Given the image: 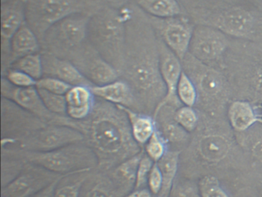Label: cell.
I'll list each match as a JSON object with an SVG mask.
<instances>
[{
	"instance_id": "1",
	"label": "cell",
	"mask_w": 262,
	"mask_h": 197,
	"mask_svg": "<svg viewBox=\"0 0 262 197\" xmlns=\"http://www.w3.org/2000/svg\"><path fill=\"white\" fill-rule=\"evenodd\" d=\"M128 9L125 54L119 78L131 87L138 112L155 111L166 95L160 70L159 38L149 16L134 1L128 4Z\"/></svg>"
},
{
	"instance_id": "2",
	"label": "cell",
	"mask_w": 262,
	"mask_h": 197,
	"mask_svg": "<svg viewBox=\"0 0 262 197\" xmlns=\"http://www.w3.org/2000/svg\"><path fill=\"white\" fill-rule=\"evenodd\" d=\"M81 124L85 143L94 151L101 169H113L142 150L133 138L126 113L117 105L96 97L91 114Z\"/></svg>"
},
{
	"instance_id": "3",
	"label": "cell",
	"mask_w": 262,
	"mask_h": 197,
	"mask_svg": "<svg viewBox=\"0 0 262 197\" xmlns=\"http://www.w3.org/2000/svg\"><path fill=\"white\" fill-rule=\"evenodd\" d=\"M128 4L122 8L103 6L99 9L90 18L87 33L89 43L119 73L125 54Z\"/></svg>"
},
{
	"instance_id": "4",
	"label": "cell",
	"mask_w": 262,
	"mask_h": 197,
	"mask_svg": "<svg viewBox=\"0 0 262 197\" xmlns=\"http://www.w3.org/2000/svg\"><path fill=\"white\" fill-rule=\"evenodd\" d=\"M10 156L44 168L59 175H72L89 172L98 166L96 153L83 143L70 145L47 152H35L24 149H6Z\"/></svg>"
},
{
	"instance_id": "5",
	"label": "cell",
	"mask_w": 262,
	"mask_h": 197,
	"mask_svg": "<svg viewBox=\"0 0 262 197\" xmlns=\"http://www.w3.org/2000/svg\"><path fill=\"white\" fill-rule=\"evenodd\" d=\"M26 22L42 41L55 23L78 12L93 15L101 9L95 0H25Z\"/></svg>"
},
{
	"instance_id": "6",
	"label": "cell",
	"mask_w": 262,
	"mask_h": 197,
	"mask_svg": "<svg viewBox=\"0 0 262 197\" xmlns=\"http://www.w3.org/2000/svg\"><path fill=\"white\" fill-rule=\"evenodd\" d=\"M91 16L90 14L78 12L55 23L40 42L41 52L67 60L75 49L86 41Z\"/></svg>"
},
{
	"instance_id": "7",
	"label": "cell",
	"mask_w": 262,
	"mask_h": 197,
	"mask_svg": "<svg viewBox=\"0 0 262 197\" xmlns=\"http://www.w3.org/2000/svg\"><path fill=\"white\" fill-rule=\"evenodd\" d=\"M85 141V135L79 129L62 125L45 123L23 136L20 149L47 152Z\"/></svg>"
},
{
	"instance_id": "8",
	"label": "cell",
	"mask_w": 262,
	"mask_h": 197,
	"mask_svg": "<svg viewBox=\"0 0 262 197\" xmlns=\"http://www.w3.org/2000/svg\"><path fill=\"white\" fill-rule=\"evenodd\" d=\"M1 95L3 98L13 102L47 124L62 125L75 129L76 128V120L67 115H58L52 113L47 109L36 86L17 87L11 84L5 77L2 76Z\"/></svg>"
},
{
	"instance_id": "9",
	"label": "cell",
	"mask_w": 262,
	"mask_h": 197,
	"mask_svg": "<svg viewBox=\"0 0 262 197\" xmlns=\"http://www.w3.org/2000/svg\"><path fill=\"white\" fill-rule=\"evenodd\" d=\"M67 60L94 86H103L119 78L117 69L107 62L88 40L75 49Z\"/></svg>"
},
{
	"instance_id": "10",
	"label": "cell",
	"mask_w": 262,
	"mask_h": 197,
	"mask_svg": "<svg viewBox=\"0 0 262 197\" xmlns=\"http://www.w3.org/2000/svg\"><path fill=\"white\" fill-rule=\"evenodd\" d=\"M149 19L158 37L182 61L189 50L194 29L192 23L182 15L168 18L149 16Z\"/></svg>"
},
{
	"instance_id": "11",
	"label": "cell",
	"mask_w": 262,
	"mask_h": 197,
	"mask_svg": "<svg viewBox=\"0 0 262 197\" xmlns=\"http://www.w3.org/2000/svg\"><path fill=\"white\" fill-rule=\"evenodd\" d=\"M201 22L203 23L202 25L211 26L225 35L237 38L249 37L255 27L254 15L239 6L208 12V15L201 18Z\"/></svg>"
},
{
	"instance_id": "12",
	"label": "cell",
	"mask_w": 262,
	"mask_h": 197,
	"mask_svg": "<svg viewBox=\"0 0 262 197\" xmlns=\"http://www.w3.org/2000/svg\"><path fill=\"white\" fill-rule=\"evenodd\" d=\"M64 175L26 163L22 172L2 189V197H32Z\"/></svg>"
},
{
	"instance_id": "13",
	"label": "cell",
	"mask_w": 262,
	"mask_h": 197,
	"mask_svg": "<svg viewBox=\"0 0 262 197\" xmlns=\"http://www.w3.org/2000/svg\"><path fill=\"white\" fill-rule=\"evenodd\" d=\"M183 71L190 77L197 89L207 98H217L225 91L223 75L207 63L187 54L182 60Z\"/></svg>"
},
{
	"instance_id": "14",
	"label": "cell",
	"mask_w": 262,
	"mask_h": 197,
	"mask_svg": "<svg viewBox=\"0 0 262 197\" xmlns=\"http://www.w3.org/2000/svg\"><path fill=\"white\" fill-rule=\"evenodd\" d=\"M228 46V40L225 33L211 26L199 25L194 27L188 53L208 64L219 60Z\"/></svg>"
},
{
	"instance_id": "15",
	"label": "cell",
	"mask_w": 262,
	"mask_h": 197,
	"mask_svg": "<svg viewBox=\"0 0 262 197\" xmlns=\"http://www.w3.org/2000/svg\"><path fill=\"white\" fill-rule=\"evenodd\" d=\"M159 46L161 74L166 87V95L153 112L155 120L162 108H179L182 103L177 95L178 84L183 72L182 61L159 38Z\"/></svg>"
},
{
	"instance_id": "16",
	"label": "cell",
	"mask_w": 262,
	"mask_h": 197,
	"mask_svg": "<svg viewBox=\"0 0 262 197\" xmlns=\"http://www.w3.org/2000/svg\"><path fill=\"white\" fill-rule=\"evenodd\" d=\"M26 23L25 0H6L1 6L2 72L8 68L12 38Z\"/></svg>"
},
{
	"instance_id": "17",
	"label": "cell",
	"mask_w": 262,
	"mask_h": 197,
	"mask_svg": "<svg viewBox=\"0 0 262 197\" xmlns=\"http://www.w3.org/2000/svg\"><path fill=\"white\" fill-rule=\"evenodd\" d=\"M41 54L43 76L59 78L72 86H94L70 60L47 52H41Z\"/></svg>"
},
{
	"instance_id": "18",
	"label": "cell",
	"mask_w": 262,
	"mask_h": 197,
	"mask_svg": "<svg viewBox=\"0 0 262 197\" xmlns=\"http://www.w3.org/2000/svg\"><path fill=\"white\" fill-rule=\"evenodd\" d=\"M91 90L97 98L137 111V104L133 90L129 85L122 78L103 86H93Z\"/></svg>"
},
{
	"instance_id": "19",
	"label": "cell",
	"mask_w": 262,
	"mask_h": 197,
	"mask_svg": "<svg viewBox=\"0 0 262 197\" xmlns=\"http://www.w3.org/2000/svg\"><path fill=\"white\" fill-rule=\"evenodd\" d=\"M67 116L76 121L85 120L90 116L95 104L96 96L91 87L85 86H73L66 94Z\"/></svg>"
},
{
	"instance_id": "20",
	"label": "cell",
	"mask_w": 262,
	"mask_h": 197,
	"mask_svg": "<svg viewBox=\"0 0 262 197\" xmlns=\"http://www.w3.org/2000/svg\"><path fill=\"white\" fill-rule=\"evenodd\" d=\"M37 52H41L40 41L26 22L12 38L8 68L18 58Z\"/></svg>"
},
{
	"instance_id": "21",
	"label": "cell",
	"mask_w": 262,
	"mask_h": 197,
	"mask_svg": "<svg viewBox=\"0 0 262 197\" xmlns=\"http://www.w3.org/2000/svg\"><path fill=\"white\" fill-rule=\"evenodd\" d=\"M144 153L145 150L142 149L139 153L130 157L114 168L113 181L119 196L126 195L132 192V189H135L138 167Z\"/></svg>"
},
{
	"instance_id": "22",
	"label": "cell",
	"mask_w": 262,
	"mask_h": 197,
	"mask_svg": "<svg viewBox=\"0 0 262 197\" xmlns=\"http://www.w3.org/2000/svg\"><path fill=\"white\" fill-rule=\"evenodd\" d=\"M125 111L129 120L133 138L140 146H145L151 135L157 130L156 120L143 112H138L130 108L119 106Z\"/></svg>"
},
{
	"instance_id": "23",
	"label": "cell",
	"mask_w": 262,
	"mask_h": 197,
	"mask_svg": "<svg viewBox=\"0 0 262 197\" xmlns=\"http://www.w3.org/2000/svg\"><path fill=\"white\" fill-rule=\"evenodd\" d=\"M139 9L151 17L168 18L183 15L178 0H134Z\"/></svg>"
},
{
	"instance_id": "24",
	"label": "cell",
	"mask_w": 262,
	"mask_h": 197,
	"mask_svg": "<svg viewBox=\"0 0 262 197\" xmlns=\"http://www.w3.org/2000/svg\"><path fill=\"white\" fill-rule=\"evenodd\" d=\"M229 141L220 135H208L199 143V151L204 160L211 163L222 161L229 152Z\"/></svg>"
},
{
	"instance_id": "25",
	"label": "cell",
	"mask_w": 262,
	"mask_h": 197,
	"mask_svg": "<svg viewBox=\"0 0 262 197\" xmlns=\"http://www.w3.org/2000/svg\"><path fill=\"white\" fill-rule=\"evenodd\" d=\"M228 118L231 126L238 132L249 129L259 121L251 105L246 101H234L228 109Z\"/></svg>"
},
{
	"instance_id": "26",
	"label": "cell",
	"mask_w": 262,
	"mask_h": 197,
	"mask_svg": "<svg viewBox=\"0 0 262 197\" xmlns=\"http://www.w3.org/2000/svg\"><path fill=\"white\" fill-rule=\"evenodd\" d=\"M179 151H167L157 164L162 172L163 185L159 197H169L179 168Z\"/></svg>"
},
{
	"instance_id": "27",
	"label": "cell",
	"mask_w": 262,
	"mask_h": 197,
	"mask_svg": "<svg viewBox=\"0 0 262 197\" xmlns=\"http://www.w3.org/2000/svg\"><path fill=\"white\" fill-rule=\"evenodd\" d=\"M9 68L22 71L35 80H39L43 76L42 54L41 52H37L18 58Z\"/></svg>"
},
{
	"instance_id": "28",
	"label": "cell",
	"mask_w": 262,
	"mask_h": 197,
	"mask_svg": "<svg viewBox=\"0 0 262 197\" xmlns=\"http://www.w3.org/2000/svg\"><path fill=\"white\" fill-rule=\"evenodd\" d=\"M177 95L181 103L193 107L198 100V89L190 77L182 72L177 87Z\"/></svg>"
},
{
	"instance_id": "29",
	"label": "cell",
	"mask_w": 262,
	"mask_h": 197,
	"mask_svg": "<svg viewBox=\"0 0 262 197\" xmlns=\"http://www.w3.org/2000/svg\"><path fill=\"white\" fill-rule=\"evenodd\" d=\"M37 89L44 105L50 112L58 115H67V104L65 95L53 93L38 88Z\"/></svg>"
},
{
	"instance_id": "30",
	"label": "cell",
	"mask_w": 262,
	"mask_h": 197,
	"mask_svg": "<svg viewBox=\"0 0 262 197\" xmlns=\"http://www.w3.org/2000/svg\"><path fill=\"white\" fill-rule=\"evenodd\" d=\"M145 154L148 155L155 163L161 160L166 153L167 141L159 130L154 132L146 144L145 145Z\"/></svg>"
},
{
	"instance_id": "31",
	"label": "cell",
	"mask_w": 262,
	"mask_h": 197,
	"mask_svg": "<svg viewBox=\"0 0 262 197\" xmlns=\"http://www.w3.org/2000/svg\"><path fill=\"white\" fill-rule=\"evenodd\" d=\"M174 119L188 132L194 130L199 121L197 112L192 107L188 106L178 108L174 112Z\"/></svg>"
},
{
	"instance_id": "32",
	"label": "cell",
	"mask_w": 262,
	"mask_h": 197,
	"mask_svg": "<svg viewBox=\"0 0 262 197\" xmlns=\"http://www.w3.org/2000/svg\"><path fill=\"white\" fill-rule=\"evenodd\" d=\"M199 189L202 197H229L213 175L203 177L199 182Z\"/></svg>"
},
{
	"instance_id": "33",
	"label": "cell",
	"mask_w": 262,
	"mask_h": 197,
	"mask_svg": "<svg viewBox=\"0 0 262 197\" xmlns=\"http://www.w3.org/2000/svg\"><path fill=\"white\" fill-rule=\"evenodd\" d=\"M2 76L5 77L11 84L17 87H33L36 86L37 83V80L28 74L12 68H9L2 72Z\"/></svg>"
},
{
	"instance_id": "34",
	"label": "cell",
	"mask_w": 262,
	"mask_h": 197,
	"mask_svg": "<svg viewBox=\"0 0 262 197\" xmlns=\"http://www.w3.org/2000/svg\"><path fill=\"white\" fill-rule=\"evenodd\" d=\"M36 87L53 93L66 95L73 86L54 77L42 76L37 80Z\"/></svg>"
},
{
	"instance_id": "35",
	"label": "cell",
	"mask_w": 262,
	"mask_h": 197,
	"mask_svg": "<svg viewBox=\"0 0 262 197\" xmlns=\"http://www.w3.org/2000/svg\"><path fill=\"white\" fill-rule=\"evenodd\" d=\"M188 132L174 119V121L168 122L164 125L162 134L166 141L181 143L188 138Z\"/></svg>"
},
{
	"instance_id": "36",
	"label": "cell",
	"mask_w": 262,
	"mask_h": 197,
	"mask_svg": "<svg viewBox=\"0 0 262 197\" xmlns=\"http://www.w3.org/2000/svg\"><path fill=\"white\" fill-rule=\"evenodd\" d=\"M119 196L117 189L112 180H105L99 182L93 186L87 193L86 197H117Z\"/></svg>"
},
{
	"instance_id": "37",
	"label": "cell",
	"mask_w": 262,
	"mask_h": 197,
	"mask_svg": "<svg viewBox=\"0 0 262 197\" xmlns=\"http://www.w3.org/2000/svg\"><path fill=\"white\" fill-rule=\"evenodd\" d=\"M154 163L155 162L148 155L144 153L138 167L135 189H142L145 184H148V175Z\"/></svg>"
},
{
	"instance_id": "38",
	"label": "cell",
	"mask_w": 262,
	"mask_h": 197,
	"mask_svg": "<svg viewBox=\"0 0 262 197\" xmlns=\"http://www.w3.org/2000/svg\"><path fill=\"white\" fill-rule=\"evenodd\" d=\"M171 197H202L199 187L191 183H181L174 184L171 189Z\"/></svg>"
},
{
	"instance_id": "39",
	"label": "cell",
	"mask_w": 262,
	"mask_h": 197,
	"mask_svg": "<svg viewBox=\"0 0 262 197\" xmlns=\"http://www.w3.org/2000/svg\"><path fill=\"white\" fill-rule=\"evenodd\" d=\"M162 185H163V179H162V172L157 163H155L148 175V188L153 195H159L162 190Z\"/></svg>"
},
{
	"instance_id": "40",
	"label": "cell",
	"mask_w": 262,
	"mask_h": 197,
	"mask_svg": "<svg viewBox=\"0 0 262 197\" xmlns=\"http://www.w3.org/2000/svg\"><path fill=\"white\" fill-rule=\"evenodd\" d=\"M85 179V177H83L82 180L73 184L65 185L56 188L55 197H79L81 188L83 186Z\"/></svg>"
},
{
	"instance_id": "41",
	"label": "cell",
	"mask_w": 262,
	"mask_h": 197,
	"mask_svg": "<svg viewBox=\"0 0 262 197\" xmlns=\"http://www.w3.org/2000/svg\"><path fill=\"white\" fill-rule=\"evenodd\" d=\"M67 176H70V175H62V176L59 177L57 180L53 182L51 184L49 185L47 187L44 188L42 190L37 192L36 195L32 197H55V192H56V188L58 187V184H59V182H60L62 179L66 178Z\"/></svg>"
},
{
	"instance_id": "42",
	"label": "cell",
	"mask_w": 262,
	"mask_h": 197,
	"mask_svg": "<svg viewBox=\"0 0 262 197\" xmlns=\"http://www.w3.org/2000/svg\"><path fill=\"white\" fill-rule=\"evenodd\" d=\"M101 7L111 6L115 8H122L134 0H95Z\"/></svg>"
},
{
	"instance_id": "43",
	"label": "cell",
	"mask_w": 262,
	"mask_h": 197,
	"mask_svg": "<svg viewBox=\"0 0 262 197\" xmlns=\"http://www.w3.org/2000/svg\"><path fill=\"white\" fill-rule=\"evenodd\" d=\"M152 195L149 189L142 188V189H135L134 191H132L125 197H152Z\"/></svg>"
},
{
	"instance_id": "44",
	"label": "cell",
	"mask_w": 262,
	"mask_h": 197,
	"mask_svg": "<svg viewBox=\"0 0 262 197\" xmlns=\"http://www.w3.org/2000/svg\"><path fill=\"white\" fill-rule=\"evenodd\" d=\"M253 155L262 163V138L259 139L251 148Z\"/></svg>"
},
{
	"instance_id": "45",
	"label": "cell",
	"mask_w": 262,
	"mask_h": 197,
	"mask_svg": "<svg viewBox=\"0 0 262 197\" xmlns=\"http://www.w3.org/2000/svg\"><path fill=\"white\" fill-rule=\"evenodd\" d=\"M254 82L256 89L262 94V69H260L256 73Z\"/></svg>"
},
{
	"instance_id": "46",
	"label": "cell",
	"mask_w": 262,
	"mask_h": 197,
	"mask_svg": "<svg viewBox=\"0 0 262 197\" xmlns=\"http://www.w3.org/2000/svg\"><path fill=\"white\" fill-rule=\"evenodd\" d=\"M3 1H6V0H2V2H3Z\"/></svg>"
},
{
	"instance_id": "47",
	"label": "cell",
	"mask_w": 262,
	"mask_h": 197,
	"mask_svg": "<svg viewBox=\"0 0 262 197\" xmlns=\"http://www.w3.org/2000/svg\"><path fill=\"white\" fill-rule=\"evenodd\" d=\"M260 116H261V117H262V113H261V115H260Z\"/></svg>"
},
{
	"instance_id": "48",
	"label": "cell",
	"mask_w": 262,
	"mask_h": 197,
	"mask_svg": "<svg viewBox=\"0 0 262 197\" xmlns=\"http://www.w3.org/2000/svg\"><path fill=\"white\" fill-rule=\"evenodd\" d=\"M158 197H159V196H158Z\"/></svg>"
}]
</instances>
